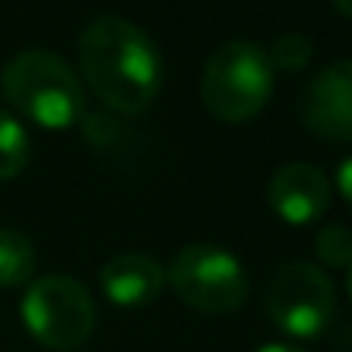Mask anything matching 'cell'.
Returning a JSON list of instances; mask_svg holds the SVG:
<instances>
[{"mask_svg": "<svg viewBox=\"0 0 352 352\" xmlns=\"http://www.w3.org/2000/svg\"><path fill=\"white\" fill-rule=\"evenodd\" d=\"M267 202L270 209L291 223V226H308L315 223L329 202H332V182L325 178L322 168L308 164V161H291L280 164L270 182H267Z\"/></svg>", "mask_w": 352, "mask_h": 352, "instance_id": "obj_8", "label": "cell"}, {"mask_svg": "<svg viewBox=\"0 0 352 352\" xmlns=\"http://www.w3.org/2000/svg\"><path fill=\"white\" fill-rule=\"evenodd\" d=\"M202 103L212 117L226 123L253 120L270 100L274 69L267 52L253 41H226L219 45L202 69Z\"/></svg>", "mask_w": 352, "mask_h": 352, "instance_id": "obj_3", "label": "cell"}, {"mask_svg": "<svg viewBox=\"0 0 352 352\" xmlns=\"http://www.w3.org/2000/svg\"><path fill=\"white\" fill-rule=\"evenodd\" d=\"M332 3H336V10H339V14H346V17L352 21V0H332Z\"/></svg>", "mask_w": 352, "mask_h": 352, "instance_id": "obj_17", "label": "cell"}, {"mask_svg": "<svg viewBox=\"0 0 352 352\" xmlns=\"http://www.w3.org/2000/svg\"><path fill=\"white\" fill-rule=\"evenodd\" d=\"M267 62L270 69H284V72H301L311 62V41L298 31L277 34L274 45L267 48Z\"/></svg>", "mask_w": 352, "mask_h": 352, "instance_id": "obj_12", "label": "cell"}, {"mask_svg": "<svg viewBox=\"0 0 352 352\" xmlns=\"http://www.w3.org/2000/svg\"><path fill=\"white\" fill-rule=\"evenodd\" d=\"M336 182H339V192H342V199L349 202V209H352V157H346V161L339 164Z\"/></svg>", "mask_w": 352, "mask_h": 352, "instance_id": "obj_15", "label": "cell"}, {"mask_svg": "<svg viewBox=\"0 0 352 352\" xmlns=\"http://www.w3.org/2000/svg\"><path fill=\"white\" fill-rule=\"evenodd\" d=\"M164 284H171L185 305L209 315H230L236 308H243L250 294L246 267L230 250L212 246V243L182 246L171 267L164 270Z\"/></svg>", "mask_w": 352, "mask_h": 352, "instance_id": "obj_5", "label": "cell"}, {"mask_svg": "<svg viewBox=\"0 0 352 352\" xmlns=\"http://www.w3.org/2000/svg\"><path fill=\"white\" fill-rule=\"evenodd\" d=\"M315 250L329 267H352V233L346 226H325L315 239Z\"/></svg>", "mask_w": 352, "mask_h": 352, "instance_id": "obj_13", "label": "cell"}, {"mask_svg": "<svg viewBox=\"0 0 352 352\" xmlns=\"http://www.w3.org/2000/svg\"><path fill=\"white\" fill-rule=\"evenodd\" d=\"M82 130H86V137H89L93 144H110V140L117 137V126H113L107 117L100 120V113H96V117L82 120Z\"/></svg>", "mask_w": 352, "mask_h": 352, "instance_id": "obj_14", "label": "cell"}, {"mask_svg": "<svg viewBox=\"0 0 352 352\" xmlns=\"http://www.w3.org/2000/svg\"><path fill=\"white\" fill-rule=\"evenodd\" d=\"M301 120L325 140H352V58L329 62L308 82Z\"/></svg>", "mask_w": 352, "mask_h": 352, "instance_id": "obj_7", "label": "cell"}, {"mask_svg": "<svg viewBox=\"0 0 352 352\" xmlns=\"http://www.w3.org/2000/svg\"><path fill=\"white\" fill-rule=\"evenodd\" d=\"M3 100L45 130H65L86 117V93L72 65L45 48L14 55L0 72Z\"/></svg>", "mask_w": 352, "mask_h": 352, "instance_id": "obj_2", "label": "cell"}, {"mask_svg": "<svg viewBox=\"0 0 352 352\" xmlns=\"http://www.w3.org/2000/svg\"><path fill=\"white\" fill-rule=\"evenodd\" d=\"M349 298H352V267H349Z\"/></svg>", "mask_w": 352, "mask_h": 352, "instance_id": "obj_18", "label": "cell"}, {"mask_svg": "<svg viewBox=\"0 0 352 352\" xmlns=\"http://www.w3.org/2000/svg\"><path fill=\"white\" fill-rule=\"evenodd\" d=\"M270 322L294 339H318L336 315V284L315 263H284L263 294Z\"/></svg>", "mask_w": 352, "mask_h": 352, "instance_id": "obj_6", "label": "cell"}, {"mask_svg": "<svg viewBox=\"0 0 352 352\" xmlns=\"http://www.w3.org/2000/svg\"><path fill=\"white\" fill-rule=\"evenodd\" d=\"M103 294L120 308H140L164 287V267L147 253H117L100 270Z\"/></svg>", "mask_w": 352, "mask_h": 352, "instance_id": "obj_9", "label": "cell"}, {"mask_svg": "<svg viewBox=\"0 0 352 352\" xmlns=\"http://www.w3.org/2000/svg\"><path fill=\"white\" fill-rule=\"evenodd\" d=\"M79 62L89 89L117 113H144L161 82L154 41L126 17H100L79 38Z\"/></svg>", "mask_w": 352, "mask_h": 352, "instance_id": "obj_1", "label": "cell"}, {"mask_svg": "<svg viewBox=\"0 0 352 352\" xmlns=\"http://www.w3.org/2000/svg\"><path fill=\"white\" fill-rule=\"evenodd\" d=\"M256 352H308V349H301V346H287V342H270V346H263V349H256Z\"/></svg>", "mask_w": 352, "mask_h": 352, "instance_id": "obj_16", "label": "cell"}, {"mask_svg": "<svg viewBox=\"0 0 352 352\" xmlns=\"http://www.w3.org/2000/svg\"><path fill=\"white\" fill-rule=\"evenodd\" d=\"M21 318L34 342L48 349H79L96 329L93 294L69 274H45L28 284Z\"/></svg>", "mask_w": 352, "mask_h": 352, "instance_id": "obj_4", "label": "cell"}, {"mask_svg": "<svg viewBox=\"0 0 352 352\" xmlns=\"http://www.w3.org/2000/svg\"><path fill=\"white\" fill-rule=\"evenodd\" d=\"M34 246L31 239L10 226H0V287H21L34 277Z\"/></svg>", "mask_w": 352, "mask_h": 352, "instance_id": "obj_10", "label": "cell"}, {"mask_svg": "<svg viewBox=\"0 0 352 352\" xmlns=\"http://www.w3.org/2000/svg\"><path fill=\"white\" fill-rule=\"evenodd\" d=\"M28 154H31V140L24 123L10 117L7 110H0V182L17 178L28 164Z\"/></svg>", "mask_w": 352, "mask_h": 352, "instance_id": "obj_11", "label": "cell"}]
</instances>
